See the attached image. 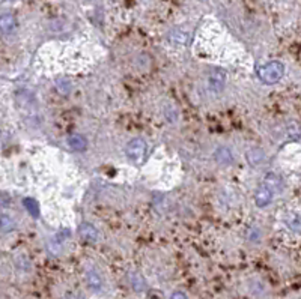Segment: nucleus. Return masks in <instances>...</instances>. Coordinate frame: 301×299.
Wrapping results in <instances>:
<instances>
[{
  "mask_svg": "<svg viewBox=\"0 0 301 299\" xmlns=\"http://www.w3.org/2000/svg\"><path fill=\"white\" fill-rule=\"evenodd\" d=\"M226 86V72L223 69H215L208 77V87L212 93H220Z\"/></svg>",
  "mask_w": 301,
  "mask_h": 299,
  "instance_id": "20e7f679",
  "label": "nucleus"
},
{
  "mask_svg": "<svg viewBox=\"0 0 301 299\" xmlns=\"http://www.w3.org/2000/svg\"><path fill=\"white\" fill-rule=\"evenodd\" d=\"M289 226H291L295 232H300V229H301V216H295L292 221H289Z\"/></svg>",
  "mask_w": 301,
  "mask_h": 299,
  "instance_id": "a211bd4d",
  "label": "nucleus"
},
{
  "mask_svg": "<svg viewBox=\"0 0 301 299\" xmlns=\"http://www.w3.org/2000/svg\"><path fill=\"white\" fill-rule=\"evenodd\" d=\"M130 283H131V287H133L136 292H143V290L146 289L145 278L140 275L139 272H131V274H130Z\"/></svg>",
  "mask_w": 301,
  "mask_h": 299,
  "instance_id": "9b49d317",
  "label": "nucleus"
},
{
  "mask_svg": "<svg viewBox=\"0 0 301 299\" xmlns=\"http://www.w3.org/2000/svg\"><path fill=\"white\" fill-rule=\"evenodd\" d=\"M71 237V232H69V229H62L60 230L56 236H54V239H53V245H60V244H64L67 239H69Z\"/></svg>",
  "mask_w": 301,
  "mask_h": 299,
  "instance_id": "2eb2a0df",
  "label": "nucleus"
},
{
  "mask_svg": "<svg viewBox=\"0 0 301 299\" xmlns=\"http://www.w3.org/2000/svg\"><path fill=\"white\" fill-rule=\"evenodd\" d=\"M0 226H2V232H3V233H9V232L14 230L15 223H14V220H12L11 215H8V214L3 212L2 216H0Z\"/></svg>",
  "mask_w": 301,
  "mask_h": 299,
  "instance_id": "ddd939ff",
  "label": "nucleus"
},
{
  "mask_svg": "<svg viewBox=\"0 0 301 299\" xmlns=\"http://www.w3.org/2000/svg\"><path fill=\"white\" fill-rule=\"evenodd\" d=\"M170 299H188V298H187V295L183 293V292H175V293L170 296Z\"/></svg>",
  "mask_w": 301,
  "mask_h": 299,
  "instance_id": "6ab92c4d",
  "label": "nucleus"
},
{
  "mask_svg": "<svg viewBox=\"0 0 301 299\" xmlns=\"http://www.w3.org/2000/svg\"><path fill=\"white\" fill-rule=\"evenodd\" d=\"M146 150H148V145L143 138H140V137L131 138L125 146V155L134 164L143 163V159L146 158Z\"/></svg>",
  "mask_w": 301,
  "mask_h": 299,
  "instance_id": "f03ea898",
  "label": "nucleus"
},
{
  "mask_svg": "<svg viewBox=\"0 0 301 299\" xmlns=\"http://www.w3.org/2000/svg\"><path fill=\"white\" fill-rule=\"evenodd\" d=\"M56 87H57V90L62 93V95H68L71 90H72V85H71V82L68 78H57L56 80Z\"/></svg>",
  "mask_w": 301,
  "mask_h": 299,
  "instance_id": "4468645a",
  "label": "nucleus"
},
{
  "mask_svg": "<svg viewBox=\"0 0 301 299\" xmlns=\"http://www.w3.org/2000/svg\"><path fill=\"white\" fill-rule=\"evenodd\" d=\"M283 74H285V65L278 61H271L264 66H260L257 71L260 82L265 85H276L277 82H280Z\"/></svg>",
  "mask_w": 301,
  "mask_h": 299,
  "instance_id": "f257e3e1",
  "label": "nucleus"
},
{
  "mask_svg": "<svg viewBox=\"0 0 301 299\" xmlns=\"http://www.w3.org/2000/svg\"><path fill=\"white\" fill-rule=\"evenodd\" d=\"M78 233H80V237H82L83 241L89 242V244H93V242L98 241V230L91 223H82L80 224Z\"/></svg>",
  "mask_w": 301,
  "mask_h": 299,
  "instance_id": "39448f33",
  "label": "nucleus"
},
{
  "mask_svg": "<svg viewBox=\"0 0 301 299\" xmlns=\"http://www.w3.org/2000/svg\"><path fill=\"white\" fill-rule=\"evenodd\" d=\"M86 281H88V286L93 290V292H99L103 289V280L101 277H99V274L93 269L88 271L86 274Z\"/></svg>",
  "mask_w": 301,
  "mask_h": 299,
  "instance_id": "9d476101",
  "label": "nucleus"
},
{
  "mask_svg": "<svg viewBox=\"0 0 301 299\" xmlns=\"http://www.w3.org/2000/svg\"><path fill=\"white\" fill-rule=\"evenodd\" d=\"M170 39H172V41H175V43H179V44H185L187 35L183 33V32H173V33L170 35Z\"/></svg>",
  "mask_w": 301,
  "mask_h": 299,
  "instance_id": "dca6fc26",
  "label": "nucleus"
},
{
  "mask_svg": "<svg viewBox=\"0 0 301 299\" xmlns=\"http://www.w3.org/2000/svg\"><path fill=\"white\" fill-rule=\"evenodd\" d=\"M214 159L222 166H231L233 163V155L232 150L226 146H218L214 150Z\"/></svg>",
  "mask_w": 301,
  "mask_h": 299,
  "instance_id": "423d86ee",
  "label": "nucleus"
},
{
  "mask_svg": "<svg viewBox=\"0 0 301 299\" xmlns=\"http://www.w3.org/2000/svg\"><path fill=\"white\" fill-rule=\"evenodd\" d=\"M166 119H167V122H170V124H175L176 122V119H178V113H176V110H173V108H166Z\"/></svg>",
  "mask_w": 301,
  "mask_h": 299,
  "instance_id": "f3484780",
  "label": "nucleus"
},
{
  "mask_svg": "<svg viewBox=\"0 0 301 299\" xmlns=\"http://www.w3.org/2000/svg\"><path fill=\"white\" fill-rule=\"evenodd\" d=\"M274 190L267 185L265 182L260 184V187L257 188L256 191V195H255V202L259 208H267L271 202H273V198H274Z\"/></svg>",
  "mask_w": 301,
  "mask_h": 299,
  "instance_id": "7ed1b4c3",
  "label": "nucleus"
},
{
  "mask_svg": "<svg viewBox=\"0 0 301 299\" xmlns=\"http://www.w3.org/2000/svg\"><path fill=\"white\" fill-rule=\"evenodd\" d=\"M23 205L26 208V211L33 216V218H38L39 216V206H38V202L32 197H26L23 200Z\"/></svg>",
  "mask_w": 301,
  "mask_h": 299,
  "instance_id": "f8f14e48",
  "label": "nucleus"
},
{
  "mask_svg": "<svg viewBox=\"0 0 301 299\" xmlns=\"http://www.w3.org/2000/svg\"><path fill=\"white\" fill-rule=\"evenodd\" d=\"M67 143H68L69 149L74 150V152H83V150H86V148H88L86 137L80 135V134H72V135H69L68 140H67Z\"/></svg>",
  "mask_w": 301,
  "mask_h": 299,
  "instance_id": "6e6552de",
  "label": "nucleus"
},
{
  "mask_svg": "<svg viewBox=\"0 0 301 299\" xmlns=\"http://www.w3.org/2000/svg\"><path fill=\"white\" fill-rule=\"evenodd\" d=\"M246 156H247L249 164H252V166H255V167L262 166V164L267 161V153H265L262 149H257V148L250 149V150L246 153Z\"/></svg>",
  "mask_w": 301,
  "mask_h": 299,
  "instance_id": "1a4fd4ad",
  "label": "nucleus"
},
{
  "mask_svg": "<svg viewBox=\"0 0 301 299\" xmlns=\"http://www.w3.org/2000/svg\"><path fill=\"white\" fill-rule=\"evenodd\" d=\"M0 26H2L3 36H12L17 30V20L12 14H3Z\"/></svg>",
  "mask_w": 301,
  "mask_h": 299,
  "instance_id": "0eeeda50",
  "label": "nucleus"
}]
</instances>
